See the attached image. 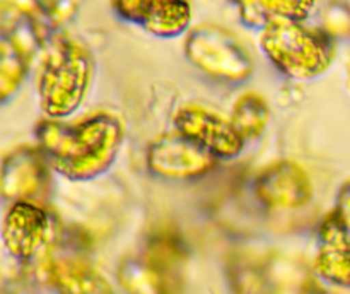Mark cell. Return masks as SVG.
Wrapping results in <instances>:
<instances>
[{
  "mask_svg": "<svg viewBox=\"0 0 350 294\" xmlns=\"http://www.w3.org/2000/svg\"><path fill=\"white\" fill-rule=\"evenodd\" d=\"M34 133L51 170L72 181H88L108 171L123 144L122 122L106 111L77 123L41 120Z\"/></svg>",
  "mask_w": 350,
  "mask_h": 294,
  "instance_id": "obj_1",
  "label": "cell"
},
{
  "mask_svg": "<svg viewBox=\"0 0 350 294\" xmlns=\"http://www.w3.org/2000/svg\"><path fill=\"white\" fill-rule=\"evenodd\" d=\"M43 41L44 55L38 75L41 108L51 120L67 118L84 103L94 74V60L81 40L60 31Z\"/></svg>",
  "mask_w": 350,
  "mask_h": 294,
  "instance_id": "obj_2",
  "label": "cell"
},
{
  "mask_svg": "<svg viewBox=\"0 0 350 294\" xmlns=\"http://www.w3.org/2000/svg\"><path fill=\"white\" fill-rule=\"evenodd\" d=\"M260 46L273 67L296 81L320 77L335 60V40L321 29L282 21L262 31Z\"/></svg>",
  "mask_w": 350,
  "mask_h": 294,
  "instance_id": "obj_3",
  "label": "cell"
},
{
  "mask_svg": "<svg viewBox=\"0 0 350 294\" xmlns=\"http://www.w3.org/2000/svg\"><path fill=\"white\" fill-rule=\"evenodd\" d=\"M188 62L205 74L228 82H241L253 72V58L234 33L219 24H198L185 40Z\"/></svg>",
  "mask_w": 350,
  "mask_h": 294,
  "instance_id": "obj_4",
  "label": "cell"
},
{
  "mask_svg": "<svg viewBox=\"0 0 350 294\" xmlns=\"http://www.w3.org/2000/svg\"><path fill=\"white\" fill-rule=\"evenodd\" d=\"M60 236L58 219L36 202H12L2 222V241L21 262L46 258Z\"/></svg>",
  "mask_w": 350,
  "mask_h": 294,
  "instance_id": "obj_5",
  "label": "cell"
},
{
  "mask_svg": "<svg viewBox=\"0 0 350 294\" xmlns=\"http://www.w3.org/2000/svg\"><path fill=\"white\" fill-rule=\"evenodd\" d=\"M174 132L181 133L215 156L232 159L245 149V140L238 135L231 120L202 105H183L173 116Z\"/></svg>",
  "mask_w": 350,
  "mask_h": 294,
  "instance_id": "obj_6",
  "label": "cell"
},
{
  "mask_svg": "<svg viewBox=\"0 0 350 294\" xmlns=\"http://www.w3.org/2000/svg\"><path fill=\"white\" fill-rule=\"evenodd\" d=\"M147 168L150 173L170 180H188L211 173L219 159L178 132L154 139L147 149Z\"/></svg>",
  "mask_w": 350,
  "mask_h": 294,
  "instance_id": "obj_7",
  "label": "cell"
},
{
  "mask_svg": "<svg viewBox=\"0 0 350 294\" xmlns=\"http://www.w3.org/2000/svg\"><path fill=\"white\" fill-rule=\"evenodd\" d=\"M253 185L258 200L272 209H299L313 197V185L304 168L289 159L263 168Z\"/></svg>",
  "mask_w": 350,
  "mask_h": 294,
  "instance_id": "obj_8",
  "label": "cell"
},
{
  "mask_svg": "<svg viewBox=\"0 0 350 294\" xmlns=\"http://www.w3.org/2000/svg\"><path fill=\"white\" fill-rule=\"evenodd\" d=\"M50 170L40 147H17L0 168V193L12 202H33L48 188Z\"/></svg>",
  "mask_w": 350,
  "mask_h": 294,
  "instance_id": "obj_9",
  "label": "cell"
},
{
  "mask_svg": "<svg viewBox=\"0 0 350 294\" xmlns=\"http://www.w3.org/2000/svg\"><path fill=\"white\" fill-rule=\"evenodd\" d=\"M123 19L137 24L157 38H174L187 33L191 24V5L180 0H129L113 2Z\"/></svg>",
  "mask_w": 350,
  "mask_h": 294,
  "instance_id": "obj_10",
  "label": "cell"
},
{
  "mask_svg": "<svg viewBox=\"0 0 350 294\" xmlns=\"http://www.w3.org/2000/svg\"><path fill=\"white\" fill-rule=\"evenodd\" d=\"M44 276L60 294H115L108 280L88 263L72 258H44Z\"/></svg>",
  "mask_w": 350,
  "mask_h": 294,
  "instance_id": "obj_11",
  "label": "cell"
},
{
  "mask_svg": "<svg viewBox=\"0 0 350 294\" xmlns=\"http://www.w3.org/2000/svg\"><path fill=\"white\" fill-rule=\"evenodd\" d=\"M171 273L144 256H126L118 267V280L126 294H173Z\"/></svg>",
  "mask_w": 350,
  "mask_h": 294,
  "instance_id": "obj_12",
  "label": "cell"
},
{
  "mask_svg": "<svg viewBox=\"0 0 350 294\" xmlns=\"http://www.w3.org/2000/svg\"><path fill=\"white\" fill-rule=\"evenodd\" d=\"M314 9V2H291V0H258V2H239L238 10L243 23L250 27H260L265 29L270 24L282 23V21H293V23H303L310 17L311 10Z\"/></svg>",
  "mask_w": 350,
  "mask_h": 294,
  "instance_id": "obj_13",
  "label": "cell"
},
{
  "mask_svg": "<svg viewBox=\"0 0 350 294\" xmlns=\"http://www.w3.org/2000/svg\"><path fill=\"white\" fill-rule=\"evenodd\" d=\"M29 62L23 43L12 31L0 29V103L12 98L23 85Z\"/></svg>",
  "mask_w": 350,
  "mask_h": 294,
  "instance_id": "obj_14",
  "label": "cell"
},
{
  "mask_svg": "<svg viewBox=\"0 0 350 294\" xmlns=\"http://www.w3.org/2000/svg\"><path fill=\"white\" fill-rule=\"evenodd\" d=\"M231 123L245 142L258 139L270 122V108L258 92H245L236 99Z\"/></svg>",
  "mask_w": 350,
  "mask_h": 294,
  "instance_id": "obj_15",
  "label": "cell"
},
{
  "mask_svg": "<svg viewBox=\"0 0 350 294\" xmlns=\"http://www.w3.org/2000/svg\"><path fill=\"white\" fill-rule=\"evenodd\" d=\"M314 270L327 282L350 289V246L320 248L314 260Z\"/></svg>",
  "mask_w": 350,
  "mask_h": 294,
  "instance_id": "obj_16",
  "label": "cell"
},
{
  "mask_svg": "<svg viewBox=\"0 0 350 294\" xmlns=\"http://www.w3.org/2000/svg\"><path fill=\"white\" fill-rule=\"evenodd\" d=\"M320 243L321 248H345V246H350V232L335 211L325 215L323 222H321Z\"/></svg>",
  "mask_w": 350,
  "mask_h": 294,
  "instance_id": "obj_17",
  "label": "cell"
},
{
  "mask_svg": "<svg viewBox=\"0 0 350 294\" xmlns=\"http://www.w3.org/2000/svg\"><path fill=\"white\" fill-rule=\"evenodd\" d=\"M335 212H337L340 221L344 222V226L350 232V180L345 181V183L340 187V190H338L337 207H335Z\"/></svg>",
  "mask_w": 350,
  "mask_h": 294,
  "instance_id": "obj_18",
  "label": "cell"
},
{
  "mask_svg": "<svg viewBox=\"0 0 350 294\" xmlns=\"http://www.w3.org/2000/svg\"><path fill=\"white\" fill-rule=\"evenodd\" d=\"M297 294H327V293H325V289L317 282V280L310 279L301 286L299 293Z\"/></svg>",
  "mask_w": 350,
  "mask_h": 294,
  "instance_id": "obj_19",
  "label": "cell"
},
{
  "mask_svg": "<svg viewBox=\"0 0 350 294\" xmlns=\"http://www.w3.org/2000/svg\"><path fill=\"white\" fill-rule=\"evenodd\" d=\"M349 85H350V77H349Z\"/></svg>",
  "mask_w": 350,
  "mask_h": 294,
  "instance_id": "obj_20",
  "label": "cell"
}]
</instances>
